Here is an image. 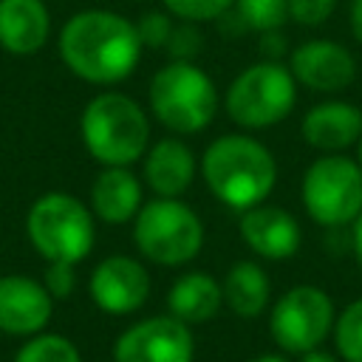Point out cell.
<instances>
[{"label":"cell","mask_w":362,"mask_h":362,"mask_svg":"<svg viewBox=\"0 0 362 362\" xmlns=\"http://www.w3.org/2000/svg\"><path fill=\"white\" fill-rule=\"evenodd\" d=\"M59 57L85 82L113 85L133 74L141 57L136 23L116 11L88 8L74 14L59 31Z\"/></svg>","instance_id":"6da1fadb"},{"label":"cell","mask_w":362,"mask_h":362,"mask_svg":"<svg viewBox=\"0 0 362 362\" xmlns=\"http://www.w3.org/2000/svg\"><path fill=\"white\" fill-rule=\"evenodd\" d=\"M201 170L209 192L238 212L263 204L277 184V161L272 150L243 133L215 139L204 153Z\"/></svg>","instance_id":"7a4b0ae2"},{"label":"cell","mask_w":362,"mask_h":362,"mask_svg":"<svg viewBox=\"0 0 362 362\" xmlns=\"http://www.w3.org/2000/svg\"><path fill=\"white\" fill-rule=\"evenodd\" d=\"M88 153L105 167H130L150 141V122L141 105L124 93L107 90L93 96L79 119Z\"/></svg>","instance_id":"3957f363"},{"label":"cell","mask_w":362,"mask_h":362,"mask_svg":"<svg viewBox=\"0 0 362 362\" xmlns=\"http://www.w3.org/2000/svg\"><path fill=\"white\" fill-rule=\"evenodd\" d=\"M150 110L173 133H198L218 113L215 82L195 62L173 59L150 79Z\"/></svg>","instance_id":"277c9868"},{"label":"cell","mask_w":362,"mask_h":362,"mask_svg":"<svg viewBox=\"0 0 362 362\" xmlns=\"http://www.w3.org/2000/svg\"><path fill=\"white\" fill-rule=\"evenodd\" d=\"M25 232L34 249L48 263H79L96 240L90 209L68 192H45L25 218Z\"/></svg>","instance_id":"5b68a950"},{"label":"cell","mask_w":362,"mask_h":362,"mask_svg":"<svg viewBox=\"0 0 362 362\" xmlns=\"http://www.w3.org/2000/svg\"><path fill=\"white\" fill-rule=\"evenodd\" d=\"M139 252L158 266L189 263L204 246V223L192 206L178 198H158L141 204L133 226Z\"/></svg>","instance_id":"8992f818"},{"label":"cell","mask_w":362,"mask_h":362,"mask_svg":"<svg viewBox=\"0 0 362 362\" xmlns=\"http://www.w3.org/2000/svg\"><path fill=\"white\" fill-rule=\"evenodd\" d=\"M297 102V79L277 59L243 68L226 90V113L249 130L283 122Z\"/></svg>","instance_id":"52a82bcc"},{"label":"cell","mask_w":362,"mask_h":362,"mask_svg":"<svg viewBox=\"0 0 362 362\" xmlns=\"http://www.w3.org/2000/svg\"><path fill=\"white\" fill-rule=\"evenodd\" d=\"M303 206L322 226H348L362 215V167L348 156L328 153L303 175Z\"/></svg>","instance_id":"ba28073f"},{"label":"cell","mask_w":362,"mask_h":362,"mask_svg":"<svg viewBox=\"0 0 362 362\" xmlns=\"http://www.w3.org/2000/svg\"><path fill=\"white\" fill-rule=\"evenodd\" d=\"M334 322V303L322 288L294 286L272 305L269 334L277 348L288 354H305L328 337Z\"/></svg>","instance_id":"9c48e42d"},{"label":"cell","mask_w":362,"mask_h":362,"mask_svg":"<svg viewBox=\"0 0 362 362\" xmlns=\"http://www.w3.org/2000/svg\"><path fill=\"white\" fill-rule=\"evenodd\" d=\"M195 339L187 322L167 317H147L127 331L113 345V362H192Z\"/></svg>","instance_id":"30bf717a"},{"label":"cell","mask_w":362,"mask_h":362,"mask_svg":"<svg viewBox=\"0 0 362 362\" xmlns=\"http://www.w3.org/2000/svg\"><path fill=\"white\" fill-rule=\"evenodd\" d=\"M90 297L105 314H133L150 297V274L136 257L110 255L90 274Z\"/></svg>","instance_id":"8fae6325"},{"label":"cell","mask_w":362,"mask_h":362,"mask_svg":"<svg viewBox=\"0 0 362 362\" xmlns=\"http://www.w3.org/2000/svg\"><path fill=\"white\" fill-rule=\"evenodd\" d=\"M288 71L303 88L334 93L354 82L356 59L345 45L334 40H308L291 51Z\"/></svg>","instance_id":"7c38bea8"},{"label":"cell","mask_w":362,"mask_h":362,"mask_svg":"<svg viewBox=\"0 0 362 362\" xmlns=\"http://www.w3.org/2000/svg\"><path fill=\"white\" fill-rule=\"evenodd\" d=\"M54 311V297L48 288L31 277L8 274L0 277V331L11 337L40 334Z\"/></svg>","instance_id":"4fadbf2b"},{"label":"cell","mask_w":362,"mask_h":362,"mask_svg":"<svg viewBox=\"0 0 362 362\" xmlns=\"http://www.w3.org/2000/svg\"><path fill=\"white\" fill-rule=\"evenodd\" d=\"M238 229H240L243 243L266 260H286L297 255L300 240H303L297 218L286 212L283 206H272V204H257L240 212Z\"/></svg>","instance_id":"5bb4252c"},{"label":"cell","mask_w":362,"mask_h":362,"mask_svg":"<svg viewBox=\"0 0 362 362\" xmlns=\"http://www.w3.org/2000/svg\"><path fill=\"white\" fill-rule=\"evenodd\" d=\"M300 133L305 144H311L314 150H325V153L345 150L362 136V110L342 99L320 102L308 107V113L303 116Z\"/></svg>","instance_id":"9a60e30c"},{"label":"cell","mask_w":362,"mask_h":362,"mask_svg":"<svg viewBox=\"0 0 362 362\" xmlns=\"http://www.w3.org/2000/svg\"><path fill=\"white\" fill-rule=\"evenodd\" d=\"M195 178V156L181 139H161L144 156V181L158 198H178Z\"/></svg>","instance_id":"2e32d148"},{"label":"cell","mask_w":362,"mask_h":362,"mask_svg":"<svg viewBox=\"0 0 362 362\" xmlns=\"http://www.w3.org/2000/svg\"><path fill=\"white\" fill-rule=\"evenodd\" d=\"M51 31L42 0H0V45L8 54H37Z\"/></svg>","instance_id":"e0dca14e"},{"label":"cell","mask_w":362,"mask_h":362,"mask_svg":"<svg viewBox=\"0 0 362 362\" xmlns=\"http://www.w3.org/2000/svg\"><path fill=\"white\" fill-rule=\"evenodd\" d=\"M90 209L105 223H127L141 209V184L127 167H105L90 187Z\"/></svg>","instance_id":"ac0fdd59"},{"label":"cell","mask_w":362,"mask_h":362,"mask_svg":"<svg viewBox=\"0 0 362 362\" xmlns=\"http://www.w3.org/2000/svg\"><path fill=\"white\" fill-rule=\"evenodd\" d=\"M223 305V288L221 283L206 272H187L181 274L167 294V308L175 320L195 325L212 320Z\"/></svg>","instance_id":"d6986e66"},{"label":"cell","mask_w":362,"mask_h":362,"mask_svg":"<svg viewBox=\"0 0 362 362\" xmlns=\"http://www.w3.org/2000/svg\"><path fill=\"white\" fill-rule=\"evenodd\" d=\"M221 288H223V303L238 317H246V320L260 317L269 305L272 286H269V277H266L263 266L255 263V260H238L226 272Z\"/></svg>","instance_id":"ffe728a7"},{"label":"cell","mask_w":362,"mask_h":362,"mask_svg":"<svg viewBox=\"0 0 362 362\" xmlns=\"http://www.w3.org/2000/svg\"><path fill=\"white\" fill-rule=\"evenodd\" d=\"M288 20V0H235V6L218 20L223 34L243 31H280Z\"/></svg>","instance_id":"44dd1931"},{"label":"cell","mask_w":362,"mask_h":362,"mask_svg":"<svg viewBox=\"0 0 362 362\" xmlns=\"http://www.w3.org/2000/svg\"><path fill=\"white\" fill-rule=\"evenodd\" d=\"M14 362H82L76 345L59 334H34L14 356Z\"/></svg>","instance_id":"7402d4cb"},{"label":"cell","mask_w":362,"mask_h":362,"mask_svg":"<svg viewBox=\"0 0 362 362\" xmlns=\"http://www.w3.org/2000/svg\"><path fill=\"white\" fill-rule=\"evenodd\" d=\"M334 342L345 362H362V297L345 305L334 322Z\"/></svg>","instance_id":"603a6c76"},{"label":"cell","mask_w":362,"mask_h":362,"mask_svg":"<svg viewBox=\"0 0 362 362\" xmlns=\"http://www.w3.org/2000/svg\"><path fill=\"white\" fill-rule=\"evenodd\" d=\"M164 6L178 20L206 23V20H221L235 6V0H164Z\"/></svg>","instance_id":"cb8c5ba5"},{"label":"cell","mask_w":362,"mask_h":362,"mask_svg":"<svg viewBox=\"0 0 362 362\" xmlns=\"http://www.w3.org/2000/svg\"><path fill=\"white\" fill-rule=\"evenodd\" d=\"M136 34L141 40V48H161L173 34V20L164 11H147L136 23Z\"/></svg>","instance_id":"d4e9b609"},{"label":"cell","mask_w":362,"mask_h":362,"mask_svg":"<svg viewBox=\"0 0 362 362\" xmlns=\"http://www.w3.org/2000/svg\"><path fill=\"white\" fill-rule=\"evenodd\" d=\"M167 51L173 59H181V62H192V57L201 51V31L195 23H181V25H173V34L167 40Z\"/></svg>","instance_id":"484cf974"},{"label":"cell","mask_w":362,"mask_h":362,"mask_svg":"<svg viewBox=\"0 0 362 362\" xmlns=\"http://www.w3.org/2000/svg\"><path fill=\"white\" fill-rule=\"evenodd\" d=\"M334 11V0H288V17L300 25H322Z\"/></svg>","instance_id":"4316f807"},{"label":"cell","mask_w":362,"mask_h":362,"mask_svg":"<svg viewBox=\"0 0 362 362\" xmlns=\"http://www.w3.org/2000/svg\"><path fill=\"white\" fill-rule=\"evenodd\" d=\"M74 263H48V272H45V288L51 297H68L74 291Z\"/></svg>","instance_id":"83f0119b"},{"label":"cell","mask_w":362,"mask_h":362,"mask_svg":"<svg viewBox=\"0 0 362 362\" xmlns=\"http://www.w3.org/2000/svg\"><path fill=\"white\" fill-rule=\"evenodd\" d=\"M260 51H263L266 57L277 59V54L283 51V34H280V31H266V34H263V45H260Z\"/></svg>","instance_id":"f1b7e54d"},{"label":"cell","mask_w":362,"mask_h":362,"mask_svg":"<svg viewBox=\"0 0 362 362\" xmlns=\"http://www.w3.org/2000/svg\"><path fill=\"white\" fill-rule=\"evenodd\" d=\"M351 249H354L356 263H359V269H362V215L351 223Z\"/></svg>","instance_id":"f546056e"},{"label":"cell","mask_w":362,"mask_h":362,"mask_svg":"<svg viewBox=\"0 0 362 362\" xmlns=\"http://www.w3.org/2000/svg\"><path fill=\"white\" fill-rule=\"evenodd\" d=\"M351 31L356 37V42L362 45V0L351 3Z\"/></svg>","instance_id":"4dcf8cb0"},{"label":"cell","mask_w":362,"mask_h":362,"mask_svg":"<svg viewBox=\"0 0 362 362\" xmlns=\"http://www.w3.org/2000/svg\"><path fill=\"white\" fill-rule=\"evenodd\" d=\"M300 362H337L331 354H325V351H305V354H300Z\"/></svg>","instance_id":"1f68e13d"},{"label":"cell","mask_w":362,"mask_h":362,"mask_svg":"<svg viewBox=\"0 0 362 362\" xmlns=\"http://www.w3.org/2000/svg\"><path fill=\"white\" fill-rule=\"evenodd\" d=\"M249 362H288V359L280 356V354H263V356H255V359H249Z\"/></svg>","instance_id":"d6a6232c"},{"label":"cell","mask_w":362,"mask_h":362,"mask_svg":"<svg viewBox=\"0 0 362 362\" xmlns=\"http://www.w3.org/2000/svg\"><path fill=\"white\" fill-rule=\"evenodd\" d=\"M359 167H362V136H359Z\"/></svg>","instance_id":"836d02e7"}]
</instances>
